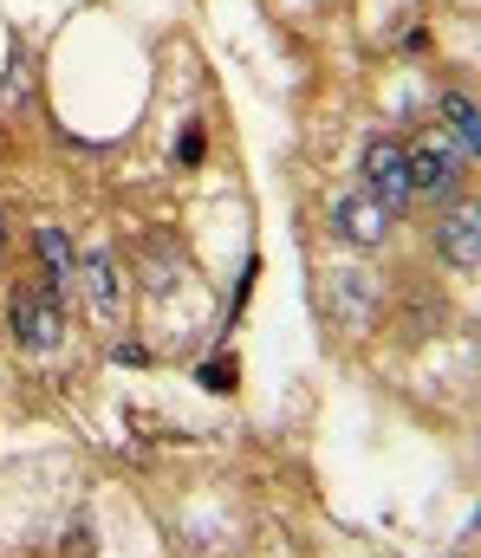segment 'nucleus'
Masks as SVG:
<instances>
[{
	"mask_svg": "<svg viewBox=\"0 0 481 558\" xmlns=\"http://www.w3.org/2000/svg\"><path fill=\"white\" fill-rule=\"evenodd\" d=\"M364 195H377L390 215H397V202H410V169H404V143L397 137L364 143Z\"/></svg>",
	"mask_w": 481,
	"mask_h": 558,
	"instance_id": "7ed1b4c3",
	"label": "nucleus"
},
{
	"mask_svg": "<svg viewBox=\"0 0 481 558\" xmlns=\"http://www.w3.org/2000/svg\"><path fill=\"white\" fill-rule=\"evenodd\" d=\"M39 260H46V286H52V292H65V286H72L79 260H72V241H65V228H39Z\"/></svg>",
	"mask_w": 481,
	"mask_h": 558,
	"instance_id": "6e6552de",
	"label": "nucleus"
},
{
	"mask_svg": "<svg viewBox=\"0 0 481 558\" xmlns=\"http://www.w3.org/2000/svg\"><path fill=\"white\" fill-rule=\"evenodd\" d=\"M202 390H235V357H215V364H202Z\"/></svg>",
	"mask_w": 481,
	"mask_h": 558,
	"instance_id": "1a4fd4ad",
	"label": "nucleus"
},
{
	"mask_svg": "<svg viewBox=\"0 0 481 558\" xmlns=\"http://www.w3.org/2000/svg\"><path fill=\"white\" fill-rule=\"evenodd\" d=\"M332 234L351 241V247H384L390 208H384L377 195H338V202H332Z\"/></svg>",
	"mask_w": 481,
	"mask_h": 558,
	"instance_id": "20e7f679",
	"label": "nucleus"
},
{
	"mask_svg": "<svg viewBox=\"0 0 481 558\" xmlns=\"http://www.w3.org/2000/svg\"><path fill=\"white\" fill-rule=\"evenodd\" d=\"M436 254H443L456 274H476V267H481V221H476V208H456V215L436 228Z\"/></svg>",
	"mask_w": 481,
	"mask_h": 558,
	"instance_id": "39448f33",
	"label": "nucleus"
},
{
	"mask_svg": "<svg viewBox=\"0 0 481 558\" xmlns=\"http://www.w3.org/2000/svg\"><path fill=\"white\" fill-rule=\"evenodd\" d=\"M182 162H202V131H182Z\"/></svg>",
	"mask_w": 481,
	"mask_h": 558,
	"instance_id": "9d476101",
	"label": "nucleus"
},
{
	"mask_svg": "<svg viewBox=\"0 0 481 558\" xmlns=\"http://www.w3.org/2000/svg\"><path fill=\"white\" fill-rule=\"evenodd\" d=\"M79 286H85V299H92V312L111 325L118 312H124V279H118V260L111 254H85V267H79Z\"/></svg>",
	"mask_w": 481,
	"mask_h": 558,
	"instance_id": "423d86ee",
	"label": "nucleus"
},
{
	"mask_svg": "<svg viewBox=\"0 0 481 558\" xmlns=\"http://www.w3.org/2000/svg\"><path fill=\"white\" fill-rule=\"evenodd\" d=\"M443 124H449V143H456L462 156L481 149V124H476V98H469V92H443Z\"/></svg>",
	"mask_w": 481,
	"mask_h": 558,
	"instance_id": "0eeeda50",
	"label": "nucleus"
},
{
	"mask_svg": "<svg viewBox=\"0 0 481 558\" xmlns=\"http://www.w3.org/2000/svg\"><path fill=\"white\" fill-rule=\"evenodd\" d=\"M0 247H7V228H0Z\"/></svg>",
	"mask_w": 481,
	"mask_h": 558,
	"instance_id": "9b49d317",
	"label": "nucleus"
},
{
	"mask_svg": "<svg viewBox=\"0 0 481 558\" xmlns=\"http://www.w3.org/2000/svg\"><path fill=\"white\" fill-rule=\"evenodd\" d=\"M7 331H13V344H26V351H52V344L65 338V292H52L46 279L13 286V292H7Z\"/></svg>",
	"mask_w": 481,
	"mask_h": 558,
	"instance_id": "f257e3e1",
	"label": "nucleus"
},
{
	"mask_svg": "<svg viewBox=\"0 0 481 558\" xmlns=\"http://www.w3.org/2000/svg\"><path fill=\"white\" fill-rule=\"evenodd\" d=\"M404 169H410V195H456V149L443 143V131H430V137L404 143Z\"/></svg>",
	"mask_w": 481,
	"mask_h": 558,
	"instance_id": "f03ea898",
	"label": "nucleus"
}]
</instances>
